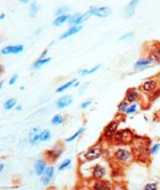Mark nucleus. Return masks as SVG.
Instances as JSON below:
<instances>
[{"mask_svg":"<svg viewBox=\"0 0 160 190\" xmlns=\"http://www.w3.org/2000/svg\"><path fill=\"white\" fill-rule=\"evenodd\" d=\"M73 100H74L73 96H70V95H65V96H62V97H60L58 100H57L56 106H57V108H59V109H63V108H65V107L70 106V105L73 103Z\"/></svg>","mask_w":160,"mask_h":190,"instance_id":"6","label":"nucleus"},{"mask_svg":"<svg viewBox=\"0 0 160 190\" xmlns=\"http://www.w3.org/2000/svg\"><path fill=\"white\" fill-rule=\"evenodd\" d=\"M111 184L107 181H97L93 184L91 190H111Z\"/></svg>","mask_w":160,"mask_h":190,"instance_id":"11","label":"nucleus"},{"mask_svg":"<svg viewBox=\"0 0 160 190\" xmlns=\"http://www.w3.org/2000/svg\"><path fill=\"white\" fill-rule=\"evenodd\" d=\"M112 139L113 142L116 144H126L133 140V134L130 129H123L121 131H117Z\"/></svg>","mask_w":160,"mask_h":190,"instance_id":"1","label":"nucleus"},{"mask_svg":"<svg viewBox=\"0 0 160 190\" xmlns=\"http://www.w3.org/2000/svg\"><path fill=\"white\" fill-rule=\"evenodd\" d=\"M76 82H77V79H72V80H70V81L66 82L65 84H63V86H61V87H60V88H58V89H57V90H56V92H57V93L63 92V91H65L66 89L70 88V87H74Z\"/></svg>","mask_w":160,"mask_h":190,"instance_id":"18","label":"nucleus"},{"mask_svg":"<svg viewBox=\"0 0 160 190\" xmlns=\"http://www.w3.org/2000/svg\"><path fill=\"white\" fill-rule=\"evenodd\" d=\"M159 149H160V145L159 144L153 145V147H152V154H157L158 151H159Z\"/></svg>","mask_w":160,"mask_h":190,"instance_id":"33","label":"nucleus"},{"mask_svg":"<svg viewBox=\"0 0 160 190\" xmlns=\"http://www.w3.org/2000/svg\"><path fill=\"white\" fill-rule=\"evenodd\" d=\"M84 130H86V128L84 127H82V128H80L78 131H76L74 135H73L72 137H70V138H67V139H65V142H72V141H74L75 139L77 138V137H79L81 134H83L84 133Z\"/></svg>","mask_w":160,"mask_h":190,"instance_id":"23","label":"nucleus"},{"mask_svg":"<svg viewBox=\"0 0 160 190\" xmlns=\"http://www.w3.org/2000/svg\"><path fill=\"white\" fill-rule=\"evenodd\" d=\"M81 29H82L81 26H74V27H70L67 31H65L61 36H60V40H64V39H66V38H68V36H72L73 34L78 33Z\"/></svg>","mask_w":160,"mask_h":190,"instance_id":"14","label":"nucleus"},{"mask_svg":"<svg viewBox=\"0 0 160 190\" xmlns=\"http://www.w3.org/2000/svg\"><path fill=\"white\" fill-rule=\"evenodd\" d=\"M54 167H48L47 169L45 170V172H44L43 175L41 176V181L44 185H48V184L50 183V181L52 179V176H54Z\"/></svg>","mask_w":160,"mask_h":190,"instance_id":"10","label":"nucleus"},{"mask_svg":"<svg viewBox=\"0 0 160 190\" xmlns=\"http://www.w3.org/2000/svg\"><path fill=\"white\" fill-rule=\"evenodd\" d=\"M62 122H63V116L61 114H56L51 120L52 125H60Z\"/></svg>","mask_w":160,"mask_h":190,"instance_id":"25","label":"nucleus"},{"mask_svg":"<svg viewBox=\"0 0 160 190\" xmlns=\"http://www.w3.org/2000/svg\"><path fill=\"white\" fill-rule=\"evenodd\" d=\"M16 105V100L15 98H10V100H8L7 102L3 104V108L5 109V110H10V109L14 108V106Z\"/></svg>","mask_w":160,"mask_h":190,"instance_id":"22","label":"nucleus"},{"mask_svg":"<svg viewBox=\"0 0 160 190\" xmlns=\"http://www.w3.org/2000/svg\"><path fill=\"white\" fill-rule=\"evenodd\" d=\"M137 5H138V1H131V2H129V5H127V9H126V16L132 15Z\"/></svg>","mask_w":160,"mask_h":190,"instance_id":"19","label":"nucleus"},{"mask_svg":"<svg viewBox=\"0 0 160 190\" xmlns=\"http://www.w3.org/2000/svg\"><path fill=\"white\" fill-rule=\"evenodd\" d=\"M133 33H129V34H126V35H124V36H122V38H121V41H123V40H125V39H127V38H130L131 35H132Z\"/></svg>","mask_w":160,"mask_h":190,"instance_id":"37","label":"nucleus"},{"mask_svg":"<svg viewBox=\"0 0 160 190\" xmlns=\"http://www.w3.org/2000/svg\"><path fill=\"white\" fill-rule=\"evenodd\" d=\"M68 18H70V15L68 14H64V15H60L56 18L54 21V26H61L62 24H64L65 21H67Z\"/></svg>","mask_w":160,"mask_h":190,"instance_id":"17","label":"nucleus"},{"mask_svg":"<svg viewBox=\"0 0 160 190\" xmlns=\"http://www.w3.org/2000/svg\"><path fill=\"white\" fill-rule=\"evenodd\" d=\"M151 60L149 59H143V60H140V61H138L137 63H136V67H145V66L149 65L151 64Z\"/></svg>","mask_w":160,"mask_h":190,"instance_id":"24","label":"nucleus"},{"mask_svg":"<svg viewBox=\"0 0 160 190\" xmlns=\"http://www.w3.org/2000/svg\"><path fill=\"white\" fill-rule=\"evenodd\" d=\"M47 169L46 168V161L44 160H38V162L35 163V172L38 175L42 176L43 173L45 172V170Z\"/></svg>","mask_w":160,"mask_h":190,"instance_id":"15","label":"nucleus"},{"mask_svg":"<svg viewBox=\"0 0 160 190\" xmlns=\"http://www.w3.org/2000/svg\"><path fill=\"white\" fill-rule=\"evenodd\" d=\"M140 89L144 93H152L157 89V82L155 80H147V81H144L141 84Z\"/></svg>","mask_w":160,"mask_h":190,"instance_id":"8","label":"nucleus"},{"mask_svg":"<svg viewBox=\"0 0 160 190\" xmlns=\"http://www.w3.org/2000/svg\"><path fill=\"white\" fill-rule=\"evenodd\" d=\"M119 121H116V120L111 121V122L109 123V124L107 125L104 129V137L105 138H107V139L113 138L114 135L117 133V127H119Z\"/></svg>","mask_w":160,"mask_h":190,"instance_id":"2","label":"nucleus"},{"mask_svg":"<svg viewBox=\"0 0 160 190\" xmlns=\"http://www.w3.org/2000/svg\"><path fill=\"white\" fill-rule=\"evenodd\" d=\"M5 17V14L2 13V14H1V16H0V19H3Z\"/></svg>","mask_w":160,"mask_h":190,"instance_id":"39","label":"nucleus"},{"mask_svg":"<svg viewBox=\"0 0 160 190\" xmlns=\"http://www.w3.org/2000/svg\"><path fill=\"white\" fill-rule=\"evenodd\" d=\"M92 104V102L91 100H88V102H84V103H82L81 105H80V108L81 109H86V108H88L90 105Z\"/></svg>","mask_w":160,"mask_h":190,"instance_id":"35","label":"nucleus"},{"mask_svg":"<svg viewBox=\"0 0 160 190\" xmlns=\"http://www.w3.org/2000/svg\"><path fill=\"white\" fill-rule=\"evenodd\" d=\"M50 61V58H44V59H38V61L34 62V64L32 65V68H38V67H41L42 65L44 64L48 63Z\"/></svg>","mask_w":160,"mask_h":190,"instance_id":"20","label":"nucleus"},{"mask_svg":"<svg viewBox=\"0 0 160 190\" xmlns=\"http://www.w3.org/2000/svg\"><path fill=\"white\" fill-rule=\"evenodd\" d=\"M144 190H157V185L154 183L147 184V185H145Z\"/></svg>","mask_w":160,"mask_h":190,"instance_id":"32","label":"nucleus"},{"mask_svg":"<svg viewBox=\"0 0 160 190\" xmlns=\"http://www.w3.org/2000/svg\"><path fill=\"white\" fill-rule=\"evenodd\" d=\"M24 51V46L23 45H12V46H5L2 48L1 52L2 54H21Z\"/></svg>","mask_w":160,"mask_h":190,"instance_id":"9","label":"nucleus"},{"mask_svg":"<svg viewBox=\"0 0 160 190\" xmlns=\"http://www.w3.org/2000/svg\"><path fill=\"white\" fill-rule=\"evenodd\" d=\"M70 163H72V160H70V159H65V160L61 163V165L59 167V170H60V171H63V170L68 169V168L70 167Z\"/></svg>","mask_w":160,"mask_h":190,"instance_id":"27","label":"nucleus"},{"mask_svg":"<svg viewBox=\"0 0 160 190\" xmlns=\"http://www.w3.org/2000/svg\"><path fill=\"white\" fill-rule=\"evenodd\" d=\"M129 107V104L126 102V100H123L121 104L119 105V107H117V110L119 111V112H126L127 108Z\"/></svg>","mask_w":160,"mask_h":190,"instance_id":"26","label":"nucleus"},{"mask_svg":"<svg viewBox=\"0 0 160 190\" xmlns=\"http://www.w3.org/2000/svg\"><path fill=\"white\" fill-rule=\"evenodd\" d=\"M100 67V65H96L95 66V67H93L92 70H80V74L81 75H90V74H93V73H95L96 72L97 70H98V68Z\"/></svg>","mask_w":160,"mask_h":190,"instance_id":"29","label":"nucleus"},{"mask_svg":"<svg viewBox=\"0 0 160 190\" xmlns=\"http://www.w3.org/2000/svg\"><path fill=\"white\" fill-rule=\"evenodd\" d=\"M105 173H106V170L103 165H96L94 168H93V171H92V175L94 179H100L105 176Z\"/></svg>","mask_w":160,"mask_h":190,"instance_id":"13","label":"nucleus"},{"mask_svg":"<svg viewBox=\"0 0 160 190\" xmlns=\"http://www.w3.org/2000/svg\"><path fill=\"white\" fill-rule=\"evenodd\" d=\"M65 9H66V8H61V9H59L58 11H57V15L60 16V14H61V15H64L63 12H64V10H65Z\"/></svg>","mask_w":160,"mask_h":190,"instance_id":"36","label":"nucleus"},{"mask_svg":"<svg viewBox=\"0 0 160 190\" xmlns=\"http://www.w3.org/2000/svg\"><path fill=\"white\" fill-rule=\"evenodd\" d=\"M102 154H103V147L96 145V146H92L88 149V152L84 154V158L87 160H93L95 158H98Z\"/></svg>","mask_w":160,"mask_h":190,"instance_id":"3","label":"nucleus"},{"mask_svg":"<svg viewBox=\"0 0 160 190\" xmlns=\"http://www.w3.org/2000/svg\"><path fill=\"white\" fill-rule=\"evenodd\" d=\"M62 153V149H49V151H47L45 153V158L47 161H49V162H52V161H54L56 159L59 158V156L61 155Z\"/></svg>","mask_w":160,"mask_h":190,"instance_id":"7","label":"nucleus"},{"mask_svg":"<svg viewBox=\"0 0 160 190\" xmlns=\"http://www.w3.org/2000/svg\"><path fill=\"white\" fill-rule=\"evenodd\" d=\"M92 15H95L97 17H107L111 14V9L108 7H95L91 9Z\"/></svg>","mask_w":160,"mask_h":190,"instance_id":"5","label":"nucleus"},{"mask_svg":"<svg viewBox=\"0 0 160 190\" xmlns=\"http://www.w3.org/2000/svg\"><path fill=\"white\" fill-rule=\"evenodd\" d=\"M140 97V94H139V91L136 90V89H130V90L127 91L126 93V96H125V100L127 103H133Z\"/></svg>","mask_w":160,"mask_h":190,"instance_id":"12","label":"nucleus"},{"mask_svg":"<svg viewBox=\"0 0 160 190\" xmlns=\"http://www.w3.org/2000/svg\"><path fill=\"white\" fill-rule=\"evenodd\" d=\"M114 157H115V159H117V160L121 161V162H126V161H128L129 159H130L131 154L128 149H119L114 153Z\"/></svg>","mask_w":160,"mask_h":190,"instance_id":"4","label":"nucleus"},{"mask_svg":"<svg viewBox=\"0 0 160 190\" xmlns=\"http://www.w3.org/2000/svg\"><path fill=\"white\" fill-rule=\"evenodd\" d=\"M38 128H33L31 129V133H30V137H29V141L31 144H35V143H38V141H40V135L38 134Z\"/></svg>","mask_w":160,"mask_h":190,"instance_id":"16","label":"nucleus"},{"mask_svg":"<svg viewBox=\"0 0 160 190\" xmlns=\"http://www.w3.org/2000/svg\"><path fill=\"white\" fill-rule=\"evenodd\" d=\"M3 167H5V165H3V163H1V165H0V172H2Z\"/></svg>","mask_w":160,"mask_h":190,"instance_id":"38","label":"nucleus"},{"mask_svg":"<svg viewBox=\"0 0 160 190\" xmlns=\"http://www.w3.org/2000/svg\"><path fill=\"white\" fill-rule=\"evenodd\" d=\"M152 52L157 56L158 60H159V62H160V46L159 45H154L153 49H152Z\"/></svg>","mask_w":160,"mask_h":190,"instance_id":"30","label":"nucleus"},{"mask_svg":"<svg viewBox=\"0 0 160 190\" xmlns=\"http://www.w3.org/2000/svg\"><path fill=\"white\" fill-rule=\"evenodd\" d=\"M50 138H51V133L48 129L43 130L40 135V141H48Z\"/></svg>","mask_w":160,"mask_h":190,"instance_id":"21","label":"nucleus"},{"mask_svg":"<svg viewBox=\"0 0 160 190\" xmlns=\"http://www.w3.org/2000/svg\"><path fill=\"white\" fill-rule=\"evenodd\" d=\"M17 78H18V75H17V74H14V75H13V77H12L11 79H10V82H9L10 86H12V84H15V81L17 80Z\"/></svg>","mask_w":160,"mask_h":190,"instance_id":"34","label":"nucleus"},{"mask_svg":"<svg viewBox=\"0 0 160 190\" xmlns=\"http://www.w3.org/2000/svg\"><path fill=\"white\" fill-rule=\"evenodd\" d=\"M137 108H138L137 104H132V105H130V106H129L128 108H127L126 113H127V114H130V113H133L136 110H137Z\"/></svg>","mask_w":160,"mask_h":190,"instance_id":"31","label":"nucleus"},{"mask_svg":"<svg viewBox=\"0 0 160 190\" xmlns=\"http://www.w3.org/2000/svg\"><path fill=\"white\" fill-rule=\"evenodd\" d=\"M38 3L33 2L31 5V7H30V16H31V17H34V16L36 15V13H38Z\"/></svg>","mask_w":160,"mask_h":190,"instance_id":"28","label":"nucleus"}]
</instances>
